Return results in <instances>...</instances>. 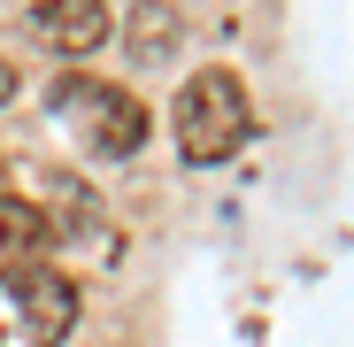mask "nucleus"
<instances>
[{
    "mask_svg": "<svg viewBox=\"0 0 354 347\" xmlns=\"http://www.w3.org/2000/svg\"><path fill=\"white\" fill-rule=\"evenodd\" d=\"M139 54H147V62L162 54V8H147V16H139Z\"/></svg>",
    "mask_w": 354,
    "mask_h": 347,
    "instance_id": "nucleus-6",
    "label": "nucleus"
},
{
    "mask_svg": "<svg viewBox=\"0 0 354 347\" xmlns=\"http://www.w3.org/2000/svg\"><path fill=\"white\" fill-rule=\"evenodd\" d=\"M247 132H254L247 85L231 78V70H201L185 93H177V154H185V162H223V154H239Z\"/></svg>",
    "mask_w": 354,
    "mask_h": 347,
    "instance_id": "nucleus-2",
    "label": "nucleus"
},
{
    "mask_svg": "<svg viewBox=\"0 0 354 347\" xmlns=\"http://www.w3.org/2000/svg\"><path fill=\"white\" fill-rule=\"evenodd\" d=\"M46 240H62L31 201H16V193H0V270H16V263H31Z\"/></svg>",
    "mask_w": 354,
    "mask_h": 347,
    "instance_id": "nucleus-5",
    "label": "nucleus"
},
{
    "mask_svg": "<svg viewBox=\"0 0 354 347\" xmlns=\"http://www.w3.org/2000/svg\"><path fill=\"white\" fill-rule=\"evenodd\" d=\"M54 108H85V139L100 154H139L147 139V108L115 85H93V78H62L54 85Z\"/></svg>",
    "mask_w": 354,
    "mask_h": 347,
    "instance_id": "nucleus-3",
    "label": "nucleus"
},
{
    "mask_svg": "<svg viewBox=\"0 0 354 347\" xmlns=\"http://www.w3.org/2000/svg\"><path fill=\"white\" fill-rule=\"evenodd\" d=\"M108 0H39L31 8V31H46L54 39V54H93L100 39H108Z\"/></svg>",
    "mask_w": 354,
    "mask_h": 347,
    "instance_id": "nucleus-4",
    "label": "nucleus"
},
{
    "mask_svg": "<svg viewBox=\"0 0 354 347\" xmlns=\"http://www.w3.org/2000/svg\"><path fill=\"white\" fill-rule=\"evenodd\" d=\"M8 93H16V70H8V62H0V100H8Z\"/></svg>",
    "mask_w": 354,
    "mask_h": 347,
    "instance_id": "nucleus-7",
    "label": "nucleus"
},
{
    "mask_svg": "<svg viewBox=\"0 0 354 347\" xmlns=\"http://www.w3.org/2000/svg\"><path fill=\"white\" fill-rule=\"evenodd\" d=\"M77 324V285L46 263L0 270V347H62Z\"/></svg>",
    "mask_w": 354,
    "mask_h": 347,
    "instance_id": "nucleus-1",
    "label": "nucleus"
}]
</instances>
